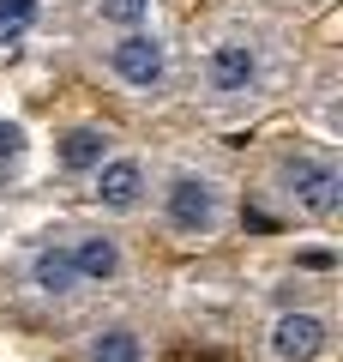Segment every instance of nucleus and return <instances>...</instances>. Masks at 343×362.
<instances>
[{"label":"nucleus","instance_id":"f257e3e1","mask_svg":"<svg viewBox=\"0 0 343 362\" xmlns=\"http://www.w3.org/2000/svg\"><path fill=\"white\" fill-rule=\"evenodd\" d=\"M277 187L289 194V206H301L307 218H331L337 211V199H343V175H337V163L331 157H289V163L277 169Z\"/></svg>","mask_w":343,"mask_h":362},{"label":"nucleus","instance_id":"f03ea898","mask_svg":"<svg viewBox=\"0 0 343 362\" xmlns=\"http://www.w3.org/2000/svg\"><path fill=\"white\" fill-rule=\"evenodd\" d=\"M163 218L175 235H211L217 230V187L205 175H175L163 187Z\"/></svg>","mask_w":343,"mask_h":362},{"label":"nucleus","instance_id":"7ed1b4c3","mask_svg":"<svg viewBox=\"0 0 343 362\" xmlns=\"http://www.w3.org/2000/svg\"><path fill=\"white\" fill-rule=\"evenodd\" d=\"M109 73L121 78V85H133V90H151V85H163V73H169V61H163V42H157V37H145V30L121 37V42L109 49Z\"/></svg>","mask_w":343,"mask_h":362},{"label":"nucleus","instance_id":"20e7f679","mask_svg":"<svg viewBox=\"0 0 343 362\" xmlns=\"http://www.w3.org/2000/svg\"><path fill=\"white\" fill-rule=\"evenodd\" d=\"M145 163L139 157H109V163H97V206L109 211H139L145 206Z\"/></svg>","mask_w":343,"mask_h":362},{"label":"nucleus","instance_id":"39448f33","mask_svg":"<svg viewBox=\"0 0 343 362\" xmlns=\"http://www.w3.org/2000/svg\"><path fill=\"white\" fill-rule=\"evenodd\" d=\"M253 78H259V49L253 42H223V49H211V61H205V85H211L217 97H241Z\"/></svg>","mask_w":343,"mask_h":362},{"label":"nucleus","instance_id":"423d86ee","mask_svg":"<svg viewBox=\"0 0 343 362\" xmlns=\"http://www.w3.org/2000/svg\"><path fill=\"white\" fill-rule=\"evenodd\" d=\"M271 350H277V362H313L325 350V320L319 314H283L271 326Z\"/></svg>","mask_w":343,"mask_h":362},{"label":"nucleus","instance_id":"0eeeda50","mask_svg":"<svg viewBox=\"0 0 343 362\" xmlns=\"http://www.w3.org/2000/svg\"><path fill=\"white\" fill-rule=\"evenodd\" d=\"M73 254V272H78V284H109L114 272H121V242H109V235H78V247H66Z\"/></svg>","mask_w":343,"mask_h":362},{"label":"nucleus","instance_id":"6e6552de","mask_svg":"<svg viewBox=\"0 0 343 362\" xmlns=\"http://www.w3.org/2000/svg\"><path fill=\"white\" fill-rule=\"evenodd\" d=\"M30 278H37V290L54 296V302H66L78 290V272H73V254H66V247H42V254L30 259Z\"/></svg>","mask_w":343,"mask_h":362},{"label":"nucleus","instance_id":"1a4fd4ad","mask_svg":"<svg viewBox=\"0 0 343 362\" xmlns=\"http://www.w3.org/2000/svg\"><path fill=\"white\" fill-rule=\"evenodd\" d=\"M90 362H145V344L127 326H109V332L90 338Z\"/></svg>","mask_w":343,"mask_h":362},{"label":"nucleus","instance_id":"9d476101","mask_svg":"<svg viewBox=\"0 0 343 362\" xmlns=\"http://www.w3.org/2000/svg\"><path fill=\"white\" fill-rule=\"evenodd\" d=\"M102 157H109V145H102L97 127H78V133H66V139H61V163L66 169H97Z\"/></svg>","mask_w":343,"mask_h":362},{"label":"nucleus","instance_id":"9b49d317","mask_svg":"<svg viewBox=\"0 0 343 362\" xmlns=\"http://www.w3.org/2000/svg\"><path fill=\"white\" fill-rule=\"evenodd\" d=\"M97 18L114 30H139L151 18V0H97Z\"/></svg>","mask_w":343,"mask_h":362},{"label":"nucleus","instance_id":"f8f14e48","mask_svg":"<svg viewBox=\"0 0 343 362\" xmlns=\"http://www.w3.org/2000/svg\"><path fill=\"white\" fill-rule=\"evenodd\" d=\"M30 13H37V0H0V30H25Z\"/></svg>","mask_w":343,"mask_h":362},{"label":"nucleus","instance_id":"ddd939ff","mask_svg":"<svg viewBox=\"0 0 343 362\" xmlns=\"http://www.w3.org/2000/svg\"><path fill=\"white\" fill-rule=\"evenodd\" d=\"M13 151H18V133L6 127V121H0V163H6V157H13Z\"/></svg>","mask_w":343,"mask_h":362}]
</instances>
